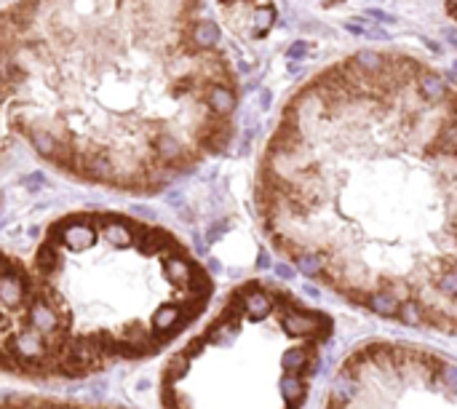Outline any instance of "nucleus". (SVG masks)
<instances>
[{
    "instance_id": "1",
    "label": "nucleus",
    "mask_w": 457,
    "mask_h": 409,
    "mask_svg": "<svg viewBox=\"0 0 457 409\" xmlns=\"http://www.w3.org/2000/svg\"><path fill=\"white\" fill-rule=\"evenodd\" d=\"M30 276V380H81L155 356L212 297V278L177 238L115 214L51 225Z\"/></svg>"
},
{
    "instance_id": "2",
    "label": "nucleus",
    "mask_w": 457,
    "mask_h": 409,
    "mask_svg": "<svg viewBox=\"0 0 457 409\" xmlns=\"http://www.w3.org/2000/svg\"><path fill=\"white\" fill-rule=\"evenodd\" d=\"M332 318L273 283L238 286L160 372V409H302Z\"/></svg>"
},
{
    "instance_id": "3",
    "label": "nucleus",
    "mask_w": 457,
    "mask_h": 409,
    "mask_svg": "<svg viewBox=\"0 0 457 409\" xmlns=\"http://www.w3.org/2000/svg\"><path fill=\"white\" fill-rule=\"evenodd\" d=\"M324 409H457L455 361L412 343H364L337 367Z\"/></svg>"
},
{
    "instance_id": "4",
    "label": "nucleus",
    "mask_w": 457,
    "mask_h": 409,
    "mask_svg": "<svg viewBox=\"0 0 457 409\" xmlns=\"http://www.w3.org/2000/svg\"><path fill=\"white\" fill-rule=\"evenodd\" d=\"M30 268L0 252V372L30 380Z\"/></svg>"
},
{
    "instance_id": "5",
    "label": "nucleus",
    "mask_w": 457,
    "mask_h": 409,
    "mask_svg": "<svg viewBox=\"0 0 457 409\" xmlns=\"http://www.w3.org/2000/svg\"><path fill=\"white\" fill-rule=\"evenodd\" d=\"M0 409H118V407L91 404V401L46 399V396H11V399L0 401Z\"/></svg>"
},
{
    "instance_id": "6",
    "label": "nucleus",
    "mask_w": 457,
    "mask_h": 409,
    "mask_svg": "<svg viewBox=\"0 0 457 409\" xmlns=\"http://www.w3.org/2000/svg\"><path fill=\"white\" fill-rule=\"evenodd\" d=\"M415 89H417V96H420L423 102H428V105H436V102H444V99L452 96L449 94L447 81L438 73H433V70H423V73L417 75Z\"/></svg>"
},
{
    "instance_id": "7",
    "label": "nucleus",
    "mask_w": 457,
    "mask_h": 409,
    "mask_svg": "<svg viewBox=\"0 0 457 409\" xmlns=\"http://www.w3.org/2000/svg\"><path fill=\"white\" fill-rule=\"evenodd\" d=\"M203 102H206V107H209L212 113L230 118V113H233L235 105H238L233 84H209L206 91H203Z\"/></svg>"
},
{
    "instance_id": "8",
    "label": "nucleus",
    "mask_w": 457,
    "mask_h": 409,
    "mask_svg": "<svg viewBox=\"0 0 457 409\" xmlns=\"http://www.w3.org/2000/svg\"><path fill=\"white\" fill-rule=\"evenodd\" d=\"M220 41V30H217V24L212 21H198L195 27H192V43L198 46V49H214Z\"/></svg>"
},
{
    "instance_id": "9",
    "label": "nucleus",
    "mask_w": 457,
    "mask_h": 409,
    "mask_svg": "<svg viewBox=\"0 0 457 409\" xmlns=\"http://www.w3.org/2000/svg\"><path fill=\"white\" fill-rule=\"evenodd\" d=\"M359 70H364V73H380L385 67V56L377 51H369V49H364V51H356V56L351 59Z\"/></svg>"
},
{
    "instance_id": "10",
    "label": "nucleus",
    "mask_w": 457,
    "mask_h": 409,
    "mask_svg": "<svg viewBox=\"0 0 457 409\" xmlns=\"http://www.w3.org/2000/svg\"><path fill=\"white\" fill-rule=\"evenodd\" d=\"M273 21H276V9H270V6H260V9H255L252 30H255V35H265V32L273 27Z\"/></svg>"
},
{
    "instance_id": "11",
    "label": "nucleus",
    "mask_w": 457,
    "mask_h": 409,
    "mask_svg": "<svg viewBox=\"0 0 457 409\" xmlns=\"http://www.w3.org/2000/svg\"><path fill=\"white\" fill-rule=\"evenodd\" d=\"M305 54H308V43H305V41H297V43H292V46H289L287 56H289V59H302Z\"/></svg>"
},
{
    "instance_id": "12",
    "label": "nucleus",
    "mask_w": 457,
    "mask_h": 409,
    "mask_svg": "<svg viewBox=\"0 0 457 409\" xmlns=\"http://www.w3.org/2000/svg\"><path fill=\"white\" fill-rule=\"evenodd\" d=\"M366 16H369V19L383 21V24H396V16H391V14H385V11H380V9H369L366 11Z\"/></svg>"
},
{
    "instance_id": "13",
    "label": "nucleus",
    "mask_w": 457,
    "mask_h": 409,
    "mask_svg": "<svg viewBox=\"0 0 457 409\" xmlns=\"http://www.w3.org/2000/svg\"><path fill=\"white\" fill-rule=\"evenodd\" d=\"M364 35H366V38H374V41H388V38H391V35H388L383 27H377V24H372L369 30H364Z\"/></svg>"
},
{
    "instance_id": "14",
    "label": "nucleus",
    "mask_w": 457,
    "mask_h": 409,
    "mask_svg": "<svg viewBox=\"0 0 457 409\" xmlns=\"http://www.w3.org/2000/svg\"><path fill=\"white\" fill-rule=\"evenodd\" d=\"M43 185V174H32V177H27V188H41Z\"/></svg>"
},
{
    "instance_id": "15",
    "label": "nucleus",
    "mask_w": 457,
    "mask_h": 409,
    "mask_svg": "<svg viewBox=\"0 0 457 409\" xmlns=\"http://www.w3.org/2000/svg\"><path fill=\"white\" fill-rule=\"evenodd\" d=\"M260 107H262V110L270 107V91H262V96H260Z\"/></svg>"
}]
</instances>
